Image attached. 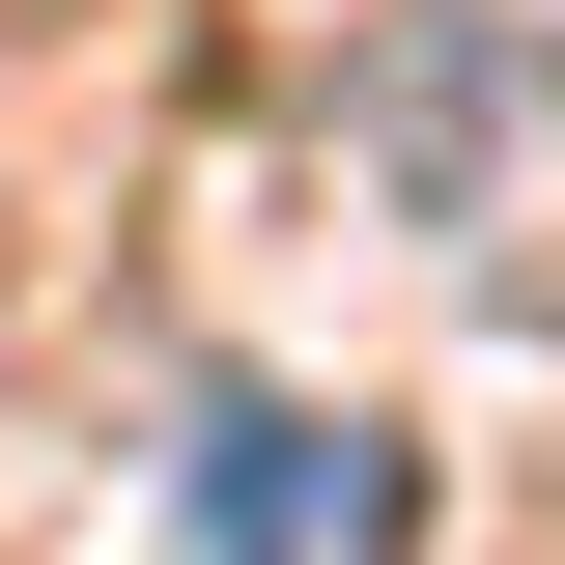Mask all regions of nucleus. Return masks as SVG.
Listing matches in <instances>:
<instances>
[{"label": "nucleus", "mask_w": 565, "mask_h": 565, "mask_svg": "<svg viewBox=\"0 0 565 565\" xmlns=\"http://www.w3.org/2000/svg\"><path fill=\"white\" fill-rule=\"evenodd\" d=\"M199 565H424V452L367 396H226L199 424Z\"/></svg>", "instance_id": "obj_1"}]
</instances>
